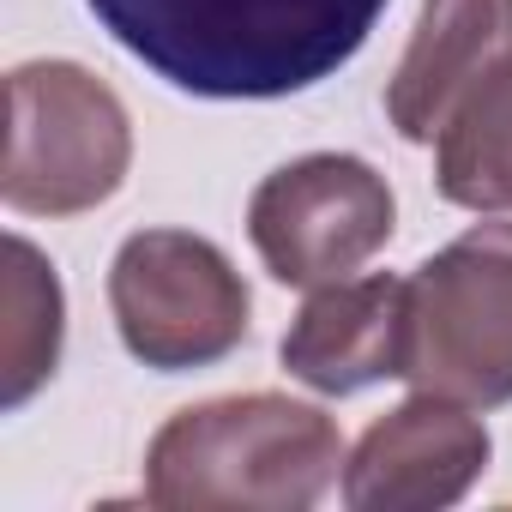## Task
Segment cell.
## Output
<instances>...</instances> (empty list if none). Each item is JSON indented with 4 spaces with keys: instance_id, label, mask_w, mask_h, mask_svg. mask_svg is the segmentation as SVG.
<instances>
[{
    "instance_id": "1",
    "label": "cell",
    "mask_w": 512,
    "mask_h": 512,
    "mask_svg": "<svg viewBox=\"0 0 512 512\" xmlns=\"http://www.w3.org/2000/svg\"><path fill=\"white\" fill-rule=\"evenodd\" d=\"M97 25L187 97H290L332 79L392 0H85Z\"/></svg>"
},
{
    "instance_id": "2",
    "label": "cell",
    "mask_w": 512,
    "mask_h": 512,
    "mask_svg": "<svg viewBox=\"0 0 512 512\" xmlns=\"http://www.w3.org/2000/svg\"><path fill=\"white\" fill-rule=\"evenodd\" d=\"M344 464L326 410L247 392L175 410L145 452V500L163 512H308Z\"/></svg>"
},
{
    "instance_id": "3",
    "label": "cell",
    "mask_w": 512,
    "mask_h": 512,
    "mask_svg": "<svg viewBox=\"0 0 512 512\" xmlns=\"http://www.w3.org/2000/svg\"><path fill=\"white\" fill-rule=\"evenodd\" d=\"M133 127L121 97L73 61H25L7 79V169L0 193L31 217H73L127 181Z\"/></svg>"
},
{
    "instance_id": "4",
    "label": "cell",
    "mask_w": 512,
    "mask_h": 512,
    "mask_svg": "<svg viewBox=\"0 0 512 512\" xmlns=\"http://www.w3.org/2000/svg\"><path fill=\"white\" fill-rule=\"evenodd\" d=\"M404 380L470 410L512 398V223H476L416 266Z\"/></svg>"
},
{
    "instance_id": "5",
    "label": "cell",
    "mask_w": 512,
    "mask_h": 512,
    "mask_svg": "<svg viewBox=\"0 0 512 512\" xmlns=\"http://www.w3.org/2000/svg\"><path fill=\"white\" fill-rule=\"evenodd\" d=\"M109 308L121 344L157 374L223 362L247 338L241 272L217 241L187 229H139L121 241L109 266Z\"/></svg>"
},
{
    "instance_id": "6",
    "label": "cell",
    "mask_w": 512,
    "mask_h": 512,
    "mask_svg": "<svg viewBox=\"0 0 512 512\" xmlns=\"http://www.w3.org/2000/svg\"><path fill=\"white\" fill-rule=\"evenodd\" d=\"M392 187L344 151H314L272 169L247 199V235L266 272L290 290H320L362 272L392 241Z\"/></svg>"
},
{
    "instance_id": "7",
    "label": "cell",
    "mask_w": 512,
    "mask_h": 512,
    "mask_svg": "<svg viewBox=\"0 0 512 512\" xmlns=\"http://www.w3.org/2000/svg\"><path fill=\"white\" fill-rule=\"evenodd\" d=\"M488 470V428L470 404L416 392L386 410L344 464V500L356 512H440Z\"/></svg>"
},
{
    "instance_id": "8",
    "label": "cell",
    "mask_w": 512,
    "mask_h": 512,
    "mask_svg": "<svg viewBox=\"0 0 512 512\" xmlns=\"http://www.w3.org/2000/svg\"><path fill=\"white\" fill-rule=\"evenodd\" d=\"M404 332L410 278H338L320 284L284 332V368L326 398H350L374 380H404Z\"/></svg>"
},
{
    "instance_id": "9",
    "label": "cell",
    "mask_w": 512,
    "mask_h": 512,
    "mask_svg": "<svg viewBox=\"0 0 512 512\" xmlns=\"http://www.w3.org/2000/svg\"><path fill=\"white\" fill-rule=\"evenodd\" d=\"M512 61V0H422L416 37L386 85V115L410 145L446 133L458 103Z\"/></svg>"
},
{
    "instance_id": "10",
    "label": "cell",
    "mask_w": 512,
    "mask_h": 512,
    "mask_svg": "<svg viewBox=\"0 0 512 512\" xmlns=\"http://www.w3.org/2000/svg\"><path fill=\"white\" fill-rule=\"evenodd\" d=\"M434 181L464 211H512V61L494 67L446 121Z\"/></svg>"
},
{
    "instance_id": "11",
    "label": "cell",
    "mask_w": 512,
    "mask_h": 512,
    "mask_svg": "<svg viewBox=\"0 0 512 512\" xmlns=\"http://www.w3.org/2000/svg\"><path fill=\"white\" fill-rule=\"evenodd\" d=\"M61 278L25 235H7V326H0V398L19 410L61 362L67 332Z\"/></svg>"
}]
</instances>
